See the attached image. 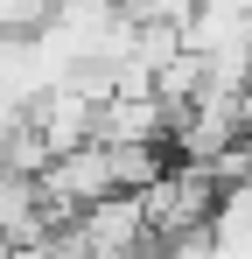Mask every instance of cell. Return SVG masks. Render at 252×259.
Returning <instances> with one entry per match:
<instances>
[{
    "label": "cell",
    "mask_w": 252,
    "mask_h": 259,
    "mask_svg": "<svg viewBox=\"0 0 252 259\" xmlns=\"http://www.w3.org/2000/svg\"><path fill=\"white\" fill-rule=\"evenodd\" d=\"M77 238L91 245V259H140L154 245V217H147V196L140 189H112L98 203L77 210Z\"/></svg>",
    "instance_id": "6da1fadb"
},
{
    "label": "cell",
    "mask_w": 252,
    "mask_h": 259,
    "mask_svg": "<svg viewBox=\"0 0 252 259\" xmlns=\"http://www.w3.org/2000/svg\"><path fill=\"white\" fill-rule=\"evenodd\" d=\"M140 196H147V217H154V238H189V231H210V210H217L224 182L203 161H189V168H168Z\"/></svg>",
    "instance_id": "7a4b0ae2"
},
{
    "label": "cell",
    "mask_w": 252,
    "mask_h": 259,
    "mask_svg": "<svg viewBox=\"0 0 252 259\" xmlns=\"http://www.w3.org/2000/svg\"><path fill=\"white\" fill-rule=\"evenodd\" d=\"M119 189V168H112V147L105 140H84L70 154H56L49 168H42V196L56 203V210L77 217L84 203H98V196H112Z\"/></svg>",
    "instance_id": "3957f363"
},
{
    "label": "cell",
    "mask_w": 252,
    "mask_h": 259,
    "mask_svg": "<svg viewBox=\"0 0 252 259\" xmlns=\"http://www.w3.org/2000/svg\"><path fill=\"white\" fill-rule=\"evenodd\" d=\"M175 126V112H168L154 91H112L105 105H98V140L105 147H133V140H161Z\"/></svg>",
    "instance_id": "277c9868"
}]
</instances>
